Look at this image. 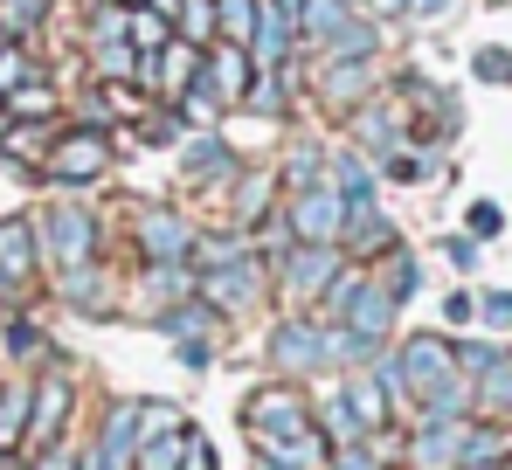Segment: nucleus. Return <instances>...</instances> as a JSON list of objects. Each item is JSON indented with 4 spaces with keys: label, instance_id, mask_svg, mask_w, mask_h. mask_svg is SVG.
Masks as SVG:
<instances>
[{
    "label": "nucleus",
    "instance_id": "1",
    "mask_svg": "<svg viewBox=\"0 0 512 470\" xmlns=\"http://www.w3.org/2000/svg\"><path fill=\"white\" fill-rule=\"evenodd\" d=\"M243 429H250L256 450H284V443H298V436H312V408H305V394L298 388H256L243 401Z\"/></svg>",
    "mask_w": 512,
    "mask_h": 470
},
{
    "label": "nucleus",
    "instance_id": "2",
    "mask_svg": "<svg viewBox=\"0 0 512 470\" xmlns=\"http://www.w3.org/2000/svg\"><path fill=\"white\" fill-rule=\"evenodd\" d=\"M35 249H42V263H56V270L97 263V215H90L84 201H56V208L35 222Z\"/></svg>",
    "mask_w": 512,
    "mask_h": 470
},
{
    "label": "nucleus",
    "instance_id": "3",
    "mask_svg": "<svg viewBox=\"0 0 512 470\" xmlns=\"http://www.w3.org/2000/svg\"><path fill=\"white\" fill-rule=\"evenodd\" d=\"M104 166H111V132H104V125H77V132H63V139L49 146V159H42V173L63 180V187H84V180H97Z\"/></svg>",
    "mask_w": 512,
    "mask_h": 470
},
{
    "label": "nucleus",
    "instance_id": "4",
    "mask_svg": "<svg viewBox=\"0 0 512 470\" xmlns=\"http://www.w3.org/2000/svg\"><path fill=\"white\" fill-rule=\"evenodd\" d=\"M284 222H291V242H340L346 201L326 187V180H319V187H298L291 208H284Z\"/></svg>",
    "mask_w": 512,
    "mask_h": 470
},
{
    "label": "nucleus",
    "instance_id": "5",
    "mask_svg": "<svg viewBox=\"0 0 512 470\" xmlns=\"http://www.w3.org/2000/svg\"><path fill=\"white\" fill-rule=\"evenodd\" d=\"M395 360H402V388L416 394V401H423V394H436L450 374H457V346H450L443 332H416Z\"/></svg>",
    "mask_w": 512,
    "mask_h": 470
},
{
    "label": "nucleus",
    "instance_id": "6",
    "mask_svg": "<svg viewBox=\"0 0 512 470\" xmlns=\"http://www.w3.org/2000/svg\"><path fill=\"white\" fill-rule=\"evenodd\" d=\"M277 277H284V291H291V298L326 291V284L340 277V242H291V249L277 256Z\"/></svg>",
    "mask_w": 512,
    "mask_h": 470
},
{
    "label": "nucleus",
    "instance_id": "7",
    "mask_svg": "<svg viewBox=\"0 0 512 470\" xmlns=\"http://www.w3.org/2000/svg\"><path fill=\"white\" fill-rule=\"evenodd\" d=\"M270 360H277L284 374H326V325L284 318V325L270 332Z\"/></svg>",
    "mask_w": 512,
    "mask_h": 470
},
{
    "label": "nucleus",
    "instance_id": "8",
    "mask_svg": "<svg viewBox=\"0 0 512 470\" xmlns=\"http://www.w3.org/2000/svg\"><path fill=\"white\" fill-rule=\"evenodd\" d=\"M291 49H298V14H291V0H256L250 63H256V70H277Z\"/></svg>",
    "mask_w": 512,
    "mask_h": 470
},
{
    "label": "nucleus",
    "instance_id": "9",
    "mask_svg": "<svg viewBox=\"0 0 512 470\" xmlns=\"http://www.w3.org/2000/svg\"><path fill=\"white\" fill-rule=\"evenodd\" d=\"M395 312H402V305H395V298H388V291H381L374 277H360V291L346 298L340 325L353 332V339H367V346H381V339H388V325H395Z\"/></svg>",
    "mask_w": 512,
    "mask_h": 470
},
{
    "label": "nucleus",
    "instance_id": "10",
    "mask_svg": "<svg viewBox=\"0 0 512 470\" xmlns=\"http://www.w3.org/2000/svg\"><path fill=\"white\" fill-rule=\"evenodd\" d=\"M201 284H208V305H215V312H243V305H256V298H263V270H256V256H250V249H243L236 263L208 270Z\"/></svg>",
    "mask_w": 512,
    "mask_h": 470
},
{
    "label": "nucleus",
    "instance_id": "11",
    "mask_svg": "<svg viewBox=\"0 0 512 470\" xmlns=\"http://www.w3.org/2000/svg\"><path fill=\"white\" fill-rule=\"evenodd\" d=\"M187 249H194V229L173 208H146L139 215V256L146 263H187Z\"/></svg>",
    "mask_w": 512,
    "mask_h": 470
},
{
    "label": "nucleus",
    "instance_id": "12",
    "mask_svg": "<svg viewBox=\"0 0 512 470\" xmlns=\"http://www.w3.org/2000/svg\"><path fill=\"white\" fill-rule=\"evenodd\" d=\"M63 422H70V381H63V374H49V381H35V401H28V436H21V443L49 450Z\"/></svg>",
    "mask_w": 512,
    "mask_h": 470
},
{
    "label": "nucleus",
    "instance_id": "13",
    "mask_svg": "<svg viewBox=\"0 0 512 470\" xmlns=\"http://www.w3.org/2000/svg\"><path fill=\"white\" fill-rule=\"evenodd\" d=\"M409 464L416 470H457L464 464V422H429L416 429V443H409Z\"/></svg>",
    "mask_w": 512,
    "mask_h": 470
},
{
    "label": "nucleus",
    "instance_id": "14",
    "mask_svg": "<svg viewBox=\"0 0 512 470\" xmlns=\"http://www.w3.org/2000/svg\"><path fill=\"white\" fill-rule=\"evenodd\" d=\"M42 249H35V222H0V291H21L35 277Z\"/></svg>",
    "mask_w": 512,
    "mask_h": 470
},
{
    "label": "nucleus",
    "instance_id": "15",
    "mask_svg": "<svg viewBox=\"0 0 512 470\" xmlns=\"http://www.w3.org/2000/svg\"><path fill=\"white\" fill-rule=\"evenodd\" d=\"M367 83H374V56H360V63H319V97L333 111H360Z\"/></svg>",
    "mask_w": 512,
    "mask_h": 470
},
{
    "label": "nucleus",
    "instance_id": "16",
    "mask_svg": "<svg viewBox=\"0 0 512 470\" xmlns=\"http://www.w3.org/2000/svg\"><path fill=\"white\" fill-rule=\"evenodd\" d=\"M132 450H139V401H118V408L104 415L97 464H104V470H132Z\"/></svg>",
    "mask_w": 512,
    "mask_h": 470
},
{
    "label": "nucleus",
    "instance_id": "17",
    "mask_svg": "<svg viewBox=\"0 0 512 470\" xmlns=\"http://www.w3.org/2000/svg\"><path fill=\"white\" fill-rule=\"evenodd\" d=\"M291 14H298V42L326 56V42L353 21V0H291Z\"/></svg>",
    "mask_w": 512,
    "mask_h": 470
},
{
    "label": "nucleus",
    "instance_id": "18",
    "mask_svg": "<svg viewBox=\"0 0 512 470\" xmlns=\"http://www.w3.org/2000/svg\"><path fill=\"white\" fill-rule=\"evenodd\" d=\"M180 166H187L194 180H236V173H243L236 153H229V139H194V146L180 153Z\"/></svg>",
    "mask_w": 512,
    "mask_h": 470
},
{
    "label": "nucleus",
    "instance_id": "19",
    "mask_svg": "<svg viewBox=\"0 0 512 470\" xmlns=\"http://www.w3.org/2000/svg\"><path fill=\"white\" fill-rule=\"evenodd\" d=\"M340 394H346V408L360 415V429H367V436H374V429H388V394H381V381H374V374H353Z\"/></svg>",
    "mask_w": 512,
    "mask_h": 470
},
{
    "label": "nucleus",
    "instance_id": "20",
    "mask_svg": "<svg viewBox=\"0 0 512 470\" xmlns=\"http://www.w3.org/2000/svg\"><path fill=\"white\" fill-rule=\"evenodd\" d=\"M125 42H132L139 56H160V49L173 42V21L160 14V7H132V14H125Z\"/></svg>",
    "mask_w": 512,
    "mask_h": 470
},
{
    "label": "nucleus",
    "instance_id": "21",
    "mask_svg": "<svg viewBox=\"0 0 512 470\" xmlns=\"http://www.w3.org/2000/svg\"><path fill=\"white\" fill-rule=\"evenodd\" d=\"M28 401H35V381H7L0 388V450H14L28 436Z\"/></svg>",
    "mask_w": 512,
    "mask_h": 470
},
{
    "label": "nucleus",
    "instance_id": "22",
    "mask_svg": "<svg viewBox=\"0 0 512 470\" xmlns=\"http://www.w3.org/2000/svg\"><path fill=\"white\" fill-rule=\"evenodd\" d=\"M180 450H187V422L180 429H160V436H139L132 470H180Z\"/></svg>",
    "mask_w": 512,
    "mask_h": 470
},
{
    "label": "nucleus",
    "instance_id": "23",
    "mask_svg": "<svg viewBox=\"0 0 512 470\" xmlns=\"http://www.w3.org/2000/svg\"><path fill=\"white\" fill-rule=\"evenodd\" d=\"M194 70H201V49L173 35L167 49H160V90H167V97H180V90L194 83Z\"/></svg>",
    "mask_w": 512,
    "mask_h": 470
},
{
    "label": "nucleus",
    "instance_id": "24",
    "mask_svg": "<svg viewBox=\"0 0 512 470\" xmlns=\"http://www.w3.org/2000/svg\"><path fill=\"white\" fill-rule=\"evenodd\" d=\"M56 111H63V97H56L42 77H28L21 90H7V118H14V125H21V118H56Z\"/></svg>",
    "mask_w": 512,
    "mask_h": 470
},
{
    "label": "nucleus",
    "instance_id": "25",
    "mask_svg": "<svg viewBox=\"0 0 512 470\" xmlns=\"http://www.w3.org/2000/svg\"><path fill=\"white\" fill-rule=\"evenodd\" d=\"M250 35H256V0H215V42L250 49Z\"/></svg>",
    "mask_w": 512,
    "mask_h": 470
},
{
    "label": "nucleus",
    "instance_id": "26",
    "mask_svg": "<svg viewBox=\"0 0 512 470\" xmlns=\"http://www.w3.org/2000/svg\"><path fill=\"white\" fill-rule=\"evenodd\" d=\"M173 28H180V42L215 49V0H180V7H173Z\"/></svg>",
    "mask_w": 512,
    "mask_h": 470
},
{
    "label": "nucleus",
    "instance_id": "27",
    "mask_svg": "<svg viewBox=\"0 0 512 470\" xmlns=\"http://www.w3.org/2000/svg\"><path fill=\"white\" fill-rule=\"evenodd\" d=\"M353 132H360L367 146H381V159L402 153V125H395V118H388L381 104H360V111H353Z\"/></svg>",
    "mask_w": 512,
    "mask_h": 470
},
{
    "label": "nucleus",
    "instance_id": "28",
    "mask_svg": "<svg viewBox=\"0 0 512 470\" xmlns=\"http://www.w3.org/2000/svg\"><path fill=\"white\" fill-rule=\"evenodd\" d=\"M243 104H250V111H263V118H277V111L291 104V70H284V63H277V70H263V77L243 90Z\"/></svg>",
    "mask_w": 512,
    "mask_h": 470
},
{
    "label": "nucleus",
    "instance_id": "29",
    "mask_svg": "<svg viewBox=\"0 0 512 470\" xmlns=\"http://www.w3.org/2000/svg\"><path fill=\"white\" fill-rule=\"evenodd\" d=\"M160 325H167L173 339H208V332L222 325V312L201 298V305H173V312H160Z\"/></svg>",
    "mask_w": 512,
    "mask_h": 470
},
{
    "label": "nucleus",
    "instance_id": "30",
    "mask_svg": "<svg viewBox=\"0 0 512 470\" xmlns=\"http://www.w3.org/2000/svg\"><path fill=\"white\" fill-rule=\"evenodd\" d=\"M471 388H478V408H492V415L512 408V353H506V360H492L485 374H471Z\"/></svg>",
    "mask_w": 512,
    "mask_h": 470
},
{
    "label": "nucleus",
    "instance_id": "31",
    "mask_svg": "<svg viewBox=\"0 0 512 470\" xmlns=\"http://www.w3.org/2000/svg\"><path fill=\"white\" fill-rule=\"evenodd\" d=\"M319 436H326L333 450H340V443H360V436H367V429H360V415L346 408V394H333V401L319 408Z\"/></svg>",
    "mask_w": 512,
    "mask_h": 470
},
{
    "label": "nucleus",
    "instance_id": "32",
    "mask_svg": "<svg viewBox=\"0 0 512 470\" xmlns=\"http://www.w3.org/2000/svg\"><path fill=\"white\" fill-rule=\"evenodd\" d=\"M381 457H388V443L381 436H360V443H340L326 457V470H381Z\"/></svg>",
    "mask_w": 512,
    "mask_h": 470
},
{
    "label": "nucleus",
    "instance_id": "33",
    "mask_svg": "<svg viewBox=\"0 0 512 470\" xmlns=\"http://www.w3.org/2000/svg\"><path fill=\"white\" fill-rule=\"evenodd\" d=\"M388 263H395V270L381 277V291H388L395 305H402V298H416V284H423V270H416V256H402V249H395Z\"/></svg>",
    "mask_w": 512,
    "mask_h": 470
},
{
    "label": "nucleus",
    "instance_id": "34",
    "mask_svg": "<svg viewBox=\"0 0 512 470\" xmlns=\"http://www.w3.org/2000/svg\"><path fill=\"white\" fill-rule=\"evenodd\" d=\"M42 14H49V0H0V28L7 35H28Z\"/></svg>",
    "mask_w": 512,
    "mask_h": 470
},
{
    "label": "nucleus",
    "instance_id": "35",
    "mask_svg": "<svg viewBox=\"0 0 512 470\" xmlns=\"http://www.w3.org/2000/svg\"><path fill=\"white\" fill-rule=\"evenodd\" d=\"M263 201H270V173H250V180H243V194H236V222H243V229L263 215Z\"/></svg>",
    "mask_w": 512,
    "mask_h": 470
},
{
    "label": "nucleus",
    "instance_id": "36",
    "mask_svg": "<svg viewBox=\"0 0 512 470\" xmlns=\"http://www.w3.org/2000/svg\"><path fill=\"white\" fill-rule=\"evenodd\" d=\"M28 77H35V63H28V49H14V42H7V49H0V97H7V90H21Z\"/></svg>",
    "mask_w": 512,
    "mask_h": 470
},
{
    "label": "nucleus",
    "instance_id": "37",
    "mask_svg": "<svg viewBox=\"0 0 512 470\" xmlns=\"http://www.w3.org/2000/svg\"><path fill=\"white\" fill-rule=\"evenodd\" d=\"M478 77L485 83H512V56L506 49H478Z\"/></svg>",
    "mask_w": 512,
    "mask_h": 470
},
{
    "label": "nucleus",
    "instance_id": "38",
    "mask_svg": "<svg viewBox=\"0 0 512 470\" xmlns=\"http://www.w3.org/2000/svg\"><path fill=\"white\" fill-rule=\"evenodd\" d=\"M478 312H485V325H499V332H506V325H512V291H485V298H478Z\"/></svg>",
    "mask_w": 512,
    "mask_h": 470
},
{
    "label": "nucleus",
    "instance_id": "39",
    "mask_svg": "<svg viewBox=\"0 0 512 470\" xmlns=\"http://www.w3.org/2000/svg\"><path fill=\"white\" fill-rule=\"evenodd\" d=\"M499 229H506V215H499L492 201H478V208H471V242H485V235H499Z\"/></svg>",
    "mask_w": 512,
    "mask_h": 470
},
{
    "label": "nucleus",
    "instance_id": "40",
    "mask_svg": "<svg viewBox=\"0 0 512 470\" xmlns=\"http://www.w3.org/2000/svg\"><path fill=\"white\" fill-rule=\"evenodd\" d=\"M180 470H215V450H208V436H194V429H187V450H180Z\"/></svg>",
    "mask_w": 512,
    "mask_h": 470
},
{
    "label": "nucleus",
    "instance_id": "41",
    "mask_svg": "<svg viewBox=\"0 0 512 470\" xmlns=\"http://www.w3.org/2000/svg\"><path fill=\"white\" fill-rule=\"evenodd\" d=\"M443 256H450L457 270H471V263H478V242H471V235H450V242H443Z\"/></svg>",
    "mask_w": 512,
    "mask_h": 470
},
{
    "label": "nucleus",
    "instance_id": "42",
    "mask_svg": "<svg viewBox=\"0 0 512 470\" xmlns=\"http://www.w3.org/2000/svg\"><path fill=\"white\" fill-rule=\"evenodd\" d=\"M180 139V118H146V146H167Z\"/></svg>",
    "mask_w": 512,
    "mask_h": 470
},
{
    "label": "nucleus",
    "instance_id": "43",
    "mask_svg": "<svg viewBox=\"0 0 512 470\" xmlns=\"http://www.w3.org/2000/svg\"><path fill=\"white\" fill-rule=\"evenodd\" d=\"M471 312H478V298H464V291L443 298V318H450V325H471Z\"/></svg>",
    "mask_w": 512,
    "mask_h": 470
},
{
    "label": "nucleus",
    "instance_id": "44",
    "mask_svg": "<svg viewBox=\"0 0 512 470\" xmlns=\"http://www.w3.org/2000/svg\"><path fill=\"white\" fill-rule=\"evenodd\" d=\"M7 346H14V353H42V332H35V325H14Z\"/></svg>",
    "mask_w": 512,
    "mask_h": 470
},
{
    "label": "nucleus",
    "instance_id": "45",
    "mask_svg": "<svg viewBox=\"0 0 512 470\" xmlns=\"http://www.w3.org/2000/svg\"><path fill=\"white\" fill-rule=\"evenodd\" d=\"M28 470H77V457H70V450H56V443H49V450H42V457H35V464Z\"/></svg>",
    "mask_w": 512,
    "mask_h": 470
},
{
    "label": "nucleus",
    "instance_id": "46",
    "mask_svg": "<svg viewBox=\"0 0 512 470\" xmlns=\"http://www.w3.org/2000/svg\"><path fill=\"white\" fill-rule=\"evenodd\" d=\"M443 7H450V0H409V14H423V21H436Z\"/></svg>",
    "mask_w": 512,
    "mask_h": 470
},
{
    "label": "nucleus",
    "instance_id": "47",
    "mask_svg": "<svg viewBox=\"0 0 512 470\" xmlns=\"http://www.w3.org/2000/svg\"><path fill=\"white\" fill-rule=\"evenodd\" d=\"M256 470H298V464H284V457H270V450H256Z\"/></svg>",
    "mask_w": 512,
    "mask_h": 470
},
{
    "label": "nucleus",
    "instance_id": "48",
    "mask_svg": "<svg viewBox=\"0 0 512 470\" xmlns=\"http://www.w3.org/2000/svg\"><path fill=\"white\" fill-rule=\"evenodd\" d=\"M7 132H14V118H7V97H0V139H7Z\"/></svg>",
    "mask_w": 512,
    "mask_h": 470
},
{
    "label": "nucleus",
    "instance_id": "49",
    "mask_svg": "<svg viewBox=\"0 0 512 470\" xmlns=\"http://www.w3.org/2000/svg\"><path fill=\"white\" fill-rule=\"evenodd\" d=\"M457 470H499V464H457Z\"/></svg>",
    "mask_w": 512,
    "mask_h": 470
},
{
    "label": "nucleus",
    "instance_id": "50",
    "mask_svg": "<svg viewBox=\"0 0 512 470\" xmlns=\"http://www.w3.org/2000/svg\"><path fill=\"white\" fill-rule=\"evenodd\" d=\"M0 470H21V464H7V457H0Z\"/></svg>",
    "mask_w": 512,
    "mask_h": 470
},
{
    "label": "nucleus",
    "instance_id": "51",
    "mask_svg": "<svg viewBox=\"0 0 512 470\" xmlns=\"http://www.w3.org/2000/svg\"><path fill=\"white\" fill-rule=\"evenodd\" d=\"M125 7H146V0H125Z\"/></svg>",
    "mask_w": 512,
    "mask_h": 470
},
{
    "label": "nucleus",
    "instance_id": "52",
    "mask_svg": "<svg viewBox=\"0 0 512 470\" xmlns=\"http://www.w3.org/2000/svg\"><path fill=\"white\" fill-rule=\"evenodd\" d=\"M0 305H7V291H0Z\"/></svg>",
    "mask_w": 512,
    "mask_h": 470
},
{
    "label": "nucleus",
    "instance_id": "53",
    "mask_svg": "<svg viewBox=\"0 0 512 470\" xmlns=\"http://www.w3.org/2000/svg\"><path fill=\"white\" fill-rule=\"evenodd\" d=\"M0 457H7V450H0Z\"/></svg>",
    "mask_w": 512,
    "mask_h": 470
}]
</instances>
